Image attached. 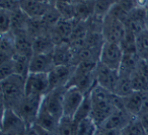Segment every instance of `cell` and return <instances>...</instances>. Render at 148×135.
Instances as JSON below:
<instances>
[{
  "label": "cell",
  "instance_id": "obj_1",
  "mask_svg": "<svg viewBox=\"0 0 148 135\" xmlns=\"http://www.w3.org/2000/svg\"><path fill=\"white\" fill-rule=\"evenodd\" d=\"M66 87L48 92L43 96L41 109L35 124L46 130L56 133L63 114V96Z\"/></svg>",
  "mask_w": 148,
  "mask_h": 135
},
{
  "label": "cell",
  "instance_id": "obj_2",
  "mask_svg": "<svg viewBox=\"0 0 148 135\" xmlns=\"http://www.w3.org/2000/svg\"><path fill=\"white\" fill-rule=\"evenodd\" d=\"M116 98L117 96L115 94L105 90L99 84H97L90 92L92 106L90 117L99 127L107 120L110 115L115 112V110H117Z\"/></svg>",
  "mask_w": 148,
  "mask_h": 135
},
{
  "label": "cell",
  "instance_id": "obj_3",
  "mask_svg": "<svg viewBox=\"0 0 148 135\" xmlns=\"http://www.w3.org/2000/svg\"><path fill=\"white\" fill-rule=\"evenodd\" d=\"M25 79L27 77L25 76L13 74L0 81L2 109L14 110L16 108L19 102L25 96Z\"/></svg>",
  "mask_w": 148,
  "mask_h": 135
},
{
  "label": "cell",
  "instance_id": "obj_4",
  "mask_svg": "<svg viewBox=\"0 0 148 135\" xmlns=\"http://www.w3.org/2000/svg\"><path fill=\"white\" fill-rule=\"evenodd\" d=\"M43 96H25L14 109V112L25 122L27 126H32L36 123L39 116Z\"/></svg>",
  "mask_w": 148,
  "mask_h": 135
},
{
  "label": "cell",
  "instance_id": "obj_5",
  "mask_svg": "<svg viewBox=\"0 0 148 135\" xmlns=\"http://www.w3.org/2000/svg\"><path fill=\"white\" fill-rule=\"evenodd\" d=\"M123 57L124 52L119 44L105 42L99 55V63L113 70L119 71Z\"/></svg>",
  "mask_w": 148,
  "mask_h": 135
},
{
  "label": "cell",
  "instance_id": "obj_6",
  "mask_svg": "<svg viewBox=\"0 0 148 135\" xmlns=\"http://www.w3.org/2000/svg\"><path fill=\"white\" fill-rule=\"evenodd\" d=\"M27 124L11 109H2V122L1 133H9L14 135H25L27 131Z\"/></svg>",
  "mask_w": 148,
  "mask_h": 135
},
{
  "label": "cell",
  "instance_id": "obj_7",
  "mask_svg": "<svg viewBox=\"0 0 148 135\" xmlns=\"http://www.w3.org/2000/svg\"><path fill=\"white\" fill-rule=\"evenodd\" d=\"M101 34H103L105 42H110V43H115L120 45L126 34V27L119 19L108 14L103 19Z\"/></svg>",
  "mask_w": 148,
  "mask_h": 135
},
{
  "label": "cell",
  "instance_id": "obj_8",
  "mask_svg": "<svg viewBox=\"0 0 148 135\" xmlns=\"http://www.w3.org/2000/svg\"><path fill=\"white\" fill-rule=\"evenodd\" d=\"M85 94L77 87L69 86L66 87L63 96V114L64 117L74 118L81 106Z\"/></svg>",
  "mask_w": 148,
  "mask_h": 135
},
{
  "label": "cell",
  "instance_id": "obj_9",
  "mask_svg": "<svg viewBox=\"0 0 148 135\" xmlns=\"http://www.w3.org/2000/svg\"><path fill=\"white\" fill-rule=\"evenodd\" d=\"M25 96H44L49 92L48 73H29L25 79Z\"/></svg>",
  "mask_w": 148,
  "mask_h": 135
},
{
  "label": "cell",
  "instance_id": "obj_10",
  "mask_svg": "<svg viewBox=\"0 0 148 135\" xmlns=\"http://www.w3.org/2000/svg\"><path fill=\"white\" fill-rule=\"evenodd\" d=\"M75 66L73 65H57L48 73L49 76V92L57 88L67 87Z\"/></svg>",
  "mask_w": 148,
  "mask_h": 135
},
{
  "label": "cell",
  "instance_id": "obj_11",
  "mask_svg": "<svg viewBox=\"0 0 148 135\" xmlns=\"http://www.w3.org/2000/svg\"><path fill=\"white\" fill-rule=\"evenodd\" d=\"M95 78H97V84L109 92H114L116 84L119 79V71L111 69L99 62L95 68Z\"/></svg>",
  "mask_w": 148,
  "mask_h": 135
},
{
  "label": "cell",
  "instance_id": "obj_12",
  "mask_svg": "<svg viewBox=\"0 0 148 135\" xmlns=\"http://www.w3.org/2000/svg\"><path fill=\"white\" fill-rule=\"evenodd\" d=\"M51 5L53 4L42 0H19L21 9L31 19H42Z\"/></svg>",
  "mask_w": 148,
  "mask_h": 135
},
{
  "label": "cell",
  "instance_id": "obj_13",
  "mask_svg": "<svg viewBox=\"0 0 148 135\" xmlns=\"http://www.w3.org/2000/svg\"><path fill=\"white\" fill-rule=\"evenodd\" d=\"M134 118H136V117L130 114L126 109H117L113 114H111L108 117L107 120L99 128L120 131Z\"/></svg>",
  "mask_w": 148,
  "mask_h": 135
},
{
  "label": "cell",
  "instance_id": "obj_14",
  "mask_svg": "<svg viewBox=\"0 0 148 135\" xmlns=\"http://www.w3.org/2000/svg\"><path fill=\"white\" fill-rule=\"evenodd\" d=\"M54 67L52 53L34 54L29 63V73H49Z\"/></svg>",
  "mask_w": 148,
  "mask_h": 135
},
{
  "label": "cell",
  "instance_id": "obj_15",
  "mask_svg": "<svg viewBox=\"0 0 148 135\" xmlns=\"http://www.w3.org/2000/svg\"><path fill=\"white\" fill-rule=\"evenodd\" d=\"M74 51L69 43H62L56 45L52 52L55 66L57 65H72Z\"/></svg>",
  "mask_w": 148,
  "mask_h": 135
},
{
  "label": "cell",
  "instance_id": "obj_16",
  "mask_svg": "<svg viewBox=\"0 0 148 135\" xmlns=\"http://www.w3.org/2000/svg\"><path fill=\"white\" fill-rule=\"evenodd\" d=\"M13 35L15 38V55H21L29 58L33 57V38L27 34V32H21Z\"/></svg>",
  "mask_w": 148,
  "mask_h": 135
},
{
  "label": "cell",
  "instance_id": "obj_17",
  "mask_svg": "<svg viewBox=\"0 0 148 135\" xmlns=\"http://www.w3.org/2000/svg\"><path fill=\"white\" fill-rule=\"evenodd\" d=\"M122 101H123V105L126 110L131 115L138 117L142 111V106H143L144 101V92L134 90L129 96L122 98Z\"/></svg>",
  "mask_w": 148,
  "mask_h": 135
},
{
  "label": "cell",
  "instance_id": "obj_18",
  "mask_svg": "<svg viewBox=\"0 0 148 135\" xmlns=\"http://www.w3.org/2000/svg\"><path fill=\"white\" fill-rule=\"evenodd\" d=\"M15 38L11 32L1 35L0 41V62L12 59L15 56Z\"/></svg>",
  "mask_w": 148,
  "mask_h": 135
},
{
  "label": "cell",
  "instance_id": "obj_19",
  "mask_svg": "<svg viewBox=\"0 0 148 135\" xmlns=\"http://www.w3.org/2000/svg\"><path fill=\"white\" fill-rule=\"evenodd\" d=\"M139 61L140 58L137 54H124L123 60H122L119 69V75L131 77L132 74L137 70Z\"/></svg>",
  "mask_w": 148,
  "mask_h": 135
},
{
  "label": "cell",
  "instance_id": "obj_20",
  "mask_svg": "<svg viewBox=\"0 0 148 135\" xmlns=\"http://www.w3.org/2000/svg\"><path fill=\"white\" fill-rule=\"evenodd\" d=\"M55 43L52 40L50 34L39 36L33 40L34 54H48L52 53L55 48Z\"/></svg>",
  "mask_w": 148,
  "mask_h": 135
},
{
  "label": "cell",
  "instance_id": "obj_21",
  "mask_svg": "<svg viewBox=\"0 0 148 135\" xmlns=\"http://www.w3.org/2000/svg\"><path fill=\"white\" fill-rule=\"evenodd\" d=\"M74 19L78 21H87L95 15V1L93 2L74 3Z\"/></svg>",
  "mask_w": 148,
  "mask_h": 135
},
{
  "label": "cell",
  "instance_id": "obj_22",
  "mask_svg": "<svg viewBox=\"0 0 148 135\" xmlns=\"http://www.w3.org/2000/svg\"><path fill=\"white\" fill-rule=\"evenodd\" d=\"M29 17L19 7L17 10L11 12V33L16 34L21 32H27L29 23Z\"/></svg>",
  "mask_w": 148,
  "mask_h": 135
},
{
  "label": "cell",
  "instance_id": "obj_23",
  "mask_svg": "<svg viewBox=\"0 0 148 135\" xmlns=\"http://www.w3.org/2000/svg\"><path fill=\"white\" fill-rule=\"evenodd\" d=\"M136 51L140 59L148 61V29L136 35Z\"/></svg>",
  "mask_w": 148,
  "mask_h": 135
},
{
  "label": "cell",
  "instance_id": "obj_24",
  "mask_svg": "<svg viewBox=\"0 0 148 135\" xmlns=\"http://www.w3.org/2000/svg\"><path fill=\"white\" fill-rule=\"evenodd\" d=\"M99 126L91 117L76 123L75 135H97Z\"/></svg>",
  "mask_w": 148,
  "mask_h": 135
},
{
  "label": "cell",
  "instance_id": "obj_25",
  "mask_svg": "<svg viewBox=\"0 0 148 135\" xmlns=\"http://www.w3.org/2000/svg\"><path fill=\"white\" fill-rule=\"evenodd\" d=\"M134 92L133 84H132L131 77L128 76H120L118 82L116 84V87L114 90V92L116 96H120V98H125V96H129L130 94Z\"/></svg>",
  "mask_w": 148,
  "mask_h": 135
},
{
  "label": "cell",
  "instance_id": "obj_26",
  "mask_svg": "<svg viewBox=\"0 0 148 135\" xmlns=\"http://www.w3.org/2000/svg\"><path fill=\"white\" fill-rule=\"evenodd\" d=\"M91 110H92V106H91V98H90V92L85 94L84 100H83L81 106L79 107L78 111H77L76 115L74 116L73 120L75 123L80 122L83 119H86L90 117Z\"/></svg>",
  "mask_w": 148,
  "mask_h": 135
},
{
  "label": "cell",
  "instance_id": "obj_27",
  "mask_svg": "<svg viewBox=\"0 0 148 135\" xmlns=\"http://www.w3.org/2000/svg\"><path fill=\"white\" fill-rule=\"evenodd\" d=\"M119 135H146V133L138 117H136L119 131Z\"/></svg>",
  "mask_w": 148,
  "mask_h": 135
},
{
  "label": "cell",
  "instance_id": "obj_28",
  "mask_svg": "<svg viewBox=\"0 0 148 135\" xmlns=\"http://www.w3.org/2000/svg\"><path fill=\"white\" fill-rule=\"evenodd\" d=\"M114 4H115V0H95V17L103 19L110 12Z\"/></svg>",
  "mask_w": 148,
  "mask_h": 135
},
{
  "label": "cell",
  "instance_id": "obj_29",
  "mask_svg": "<svg viewBox=\"0 0 148 135\" xmlns=\"http://www.w3.org/2000/svg\"><path fill=\"white\" fill-rule=\"evenodd\" d=\"M55 7L59 11L62 19H74V5L71 2H56Z\"/></svg>",
  "mask_w": 148,
  "mask_h": 135
},
{
  "label": "cell",
  "instance_id": "obj_30",
  "mask_svg": "<svg viewBox=\"0 0 148 135\" xmlns=\"http://www.w3.org/2000/svg\"><path fill=\"white\" fill-rule=\"evenodd\" d=\"M11 31V12L4 9L0 10V33L1 35Z\"/></svg>",
  "mask_w": 148,
  "mask_h": 135
},
{
  "label": "cell",
  "instance_id": "obj_31",
  "mask_svg": "<svg viewBox=\"0 0 148 135\" xmlns=\"http://www.w3.org/2000/svg\"><path fill=\"white\" fill-rule=\"evenodd\" d=\"M15 74V67L14 62L12 59L6 60V61L0 62V75H1V80L9 77V76Z\"/></svg>",
  "mask_w": 148,
  "mask_h": 135
},
{
  "label": "cell",
  "instance_id": "obj_32",
  "mask_svg": "<svg viewBox=\"0 0 148 135\" xmlns=\"http://www.w3.org/2000/svg\"><path fill=\"white\" fill-rule=\"evenodd\" d=\"M0 5L1 9H4L9 12L17 10L19 8V1H14V0H0Z\"/></svg>",
  "mask_w": 148,
  "mask_h": 135
},
{
  "label": "cell",
  "instance_id": "obj_33",
  "mask_svg": "<svg viewBox=\"0 0 148 135\" xmlns=\"http://www.w3.org/2000/svg\"><path fill=\"white\" fill-rule=\"evenodd\" d=\"M140 123H141L142 127H143L144 131H145L146 135H148V112L141 113V114L138 116Z\"/></svg>",
  "mask_w": 148,
  "mask_h": 135
},
{
  "label": "cell",
  "instance_id": "obj_34",
  "mask_svg": "<svg viewBox=\"0 0 148 135\" xmlns=\"http://www.w3.org/2000/svg\"><path fill=\"white\" fill-rule=\"evenodd\" d=\"M134 1V6L135 8L138 9H144L145 10L146 6L148 4V0H133Z\"/></svg>",
  "mask_w": 148,
  "mask_h": 135
},
{
  "label": "cell",
  "instance_id": "obj_35",
  "mask_svg": "<svg viewBox=\"0 0 148 135\" xmlns=\"http://www.w3.org/2000/svg\"><path fill=\"white\" fill-rule=\"evenodd\" d=\"M97 135H119V131H117V130H107V129L99 128Z\"/></svg>",
  "mask_w": 148,
  "mask_h": 135
},
{
  "label": "cell",
  "instance_id": "obj_36",
  "mask_svg": "<svg viewBox=\"0 0 148 135\" xmlns=\"http://www.w3.org/2000/svg\"><path fill=\"white\" fill-rule=\"evenodd\" d=\"M25 135H40V133H39V131H38V129L36 128L35 124H34V125H32V126H27Z\"/></svg>",
  "mask_w": 148,
  "mask_h": 135
},
{
  "label": "cell",
  "instance_id": "obj_37",
  "mask_svg": "<svg viewBox=\"0 0 148 135\" xmlns=\"http://www.w3.org/2000/svg\"><path fill=\"white\" fill-rule=\"evenodd\" d=\"M95 0H71V2L73 3H78V2H93Z\"/></svg>",
  "mask_w": 148,
  "mask_h": 135
},
{
  "label": "cell",
  "instance_id": "obj_38",
  "mask_svg": "<svg viewBox=\"0 0 148 135\" xmlns=\"http://www.w3.org/2000/svg\"><path fill=\"white\" fill-rule=\"evenodd\" d=\"M145 11H146V13H147V17H148V4H147V6H146V8H145Z\"/></svg>",
  "mask_w": 148,
  "mask_h": 135
},
{
  "label": "cell",
  "instance_id": "obj_39",
  "mask_svg": "<svg viewBox=\"0 0 148 135\" xmlns=\"http://www.w3.org/2000/svg\"><path fill=\"white\" fill-rule=\"evenodd\" d=\"M147 25V29H148V17H147V25Z\"/></svg>",
  "mask_w": 148,
  "mask_h": 135
},
{
  "label": "cell",
  "instance_id": "obj_40",
  "mask_svg": "<svg viewBox=\"0 0 148 135\" xmlns=\"http://www.w3.org/2000/svg\"><path fill=\"white\" fill-rule=\"evenodd\" d=\"M115 1H116V2H117V1H119V0H115Z\"/></svg>",
  "mask_w": 148,
  "mask_h": 135
},
{
  "label": "cell",
  "instance_id": "obj_41",
  "mask_svg": "<svg viewBox=\"0 0 148 135\" xmlns=\"http://www.w3.org/2000/svg\"><path fill=\"white\" fill-rule=\"evenodd\" d=\"M14 1H19V0H14Z\"/></svg>",
  "mask_w": 148,
  "mask_h": 135
}]
</instances>
